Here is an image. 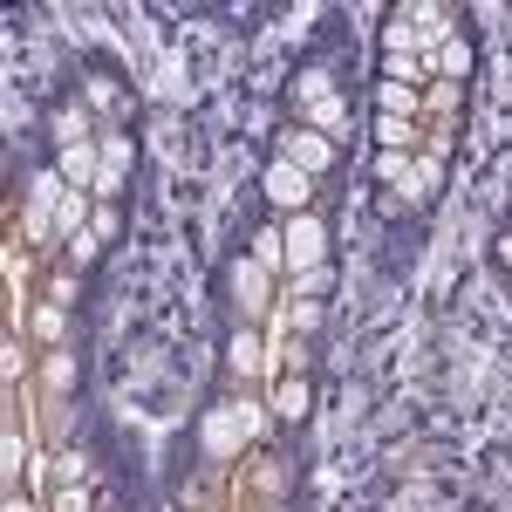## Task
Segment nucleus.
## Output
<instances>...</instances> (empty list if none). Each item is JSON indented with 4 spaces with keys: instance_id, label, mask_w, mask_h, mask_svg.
I'll use <instances>...</instances> for the list:
<instances>
[{
    "instance_id": "a211bd4d",
    "label": "nucleus",
    "mask_w": 512,
    "mask_h": 512,
    "mask_svg": "<svg viewBox=\"0 0 512 512\" xmlns=\"http://www.w3.org/2000/svg\"><path fill=\"white\" fill-rule=\"evenodd\" d=\"M410 171H417L410 151H376V185H396V192H403V185H410Z\"/></svg>"
},
{
    "instance_id": "c85d7f7f",
    "label": "nucleus",
    "mask_w": 512,
    "mask_h": 512,
    "mask_svg": "<svg viewBox=\"0 0 512 512\" xmlns=\"http://www.w3.org/2000/svg\"><path fill=\"white\" fill-rule=\"evenodd\" d=\"M96 253H103V239H96V233H76V239H69V260H76V267H89Z\"/></svg>"
},
{
    "instance_id": "72a5a7b5",
    "label": "nucleus",
    "mask_w": 512,
    "mask_h": 512,
    "mask_svg": "<svg viewBox=\"0 0 512 512\" xmlns=\"http://www.w3.org/2000/svg\"><path fill=\"white\" fill-rule=\"evenodd\" d=\"M0 512H35V506H28V499H21V492H7V506H0Z\"/></svg>"
},
{
    "instance_id": "4468645a",
    "label": "nucleus",
    "mask_w": 512,
    "mask_h": 512,
    "mask_svg": "<svg viewBox=\"0 0 512 512\" xmlns=\"http://www.w3.org/2000/svg\"><path fill=\"white\" fill-rule=\"evenodd\" d=\"M89 192H62V205H55V226H62V239H76V233H89Z\"/></svg>"
},
{
    "instance_id": "2eb2a0df",
    "label": "nucleus",
    "mask_w": 512,
    "mask_h": 512,
    "mask_svg": "<svg viewBox=\"0 0 512 512\" xmlns=\"http://www.w3.org/2000/svg\"><path fill=\"white\" fill-rule=\"evenodd\" d=\"M472 62H478V48H472V35H451L444 41V48H437V69H444V76H472Z\"/></svg>"
},
{
    "instance_id": "bb28decb",
    "label": "nucleus",
    "mask_w": 512,
    "mask_h": 512,
    "mask_svg": "<svg viewBox=\"0 0 512 512\" xmlns=\"http://www.w3.org/2000/svg\"><path fill=\"white\" fill-rule=\"evenodd\" d=\"M437 178H444V171H437V158H417V171H410V198H431Z\"/></svg>"
},
{
    "instance_id": "f03ea898",
    "label": "nucleus",
    "mask_w": 512,
    "mask_h": 512,
    "mask_svg": "<svg viewBox=\"0 0 512 512\" xmlns=\"http://www.w3.org/2000/svg\"><path fill=\"white\" fill-rule=\"evenodd\" d=\"M260 192H267V205L274 212H308V198H315V178L301 171V164H287V158H267V171H260Z\"/></svg>"
},
{
    "instance_id": "aec40b11",
    "label": "nucleus",
    "mask_w": 512,
    "mask_h": 512,
    "mask_svg": "<svg viewBox=\"0 0 512 512\" xmlns=\"http://www.w3.org/2000/svg\"><path fill=\"white\" fill-rule=\"evenodd\" d=\"M342 110H349V103H342V96H321V103H308V130H321V137H335V130H328V123H342Z\"/></svg>"
},
{
    "instance_id": "423d86ee",
    "label": "nucleus",
    "mask_w": 512,
    "mask_h": 512,
    "mask_svg": "<svg viewBox=\"0 0 512 512\" xmlns=\"http://www.w3.org/2000/svg\"><path fill=\"white\" fill-rule=\"evenodd\" d=\"M48 137H55V151H69V144H96L103 130L89 117V103H62V110H48Z\"/></svg>"
},
{
    "instance_id": "ddd939ff",
    "label": "nucleus",
    "mask_w": 512,
    "mask_h": 512,
    "mask_svg": "<svg viewBox=\"0 0 512 512\" xmlns=\"http://www.w3.org/2000/svg\"><path fill=\"white\" fill-rule=\"evenodd\" d=\"M376 117L417 123V89H403V82H376Z\"/></svg>"
},
{
    "instance_id": "39448f33",
    "label": "nucleus",
    "mask_w": 512,
    "mask_h": 512,
    "mask_svg": "<svg viewBox=\"0 0 512 512\" xmlns=\"http://www.w3.org/2000/svg\"><path fill=\"white\" fill-rule=\"evenodd\" d=\"M239 444H246V410L239 403H219L205 417V458H233Z\"/></svg>"
},
{
    "instance_id": "b1692460",
    "label": "nucleus",
    "mask_w": 512,
    "mask_h": 512,
    "mask_svg": "<svg viewBox=\"0 0 512 512\" xmlns=\"http://www.w3.org/2000/svg\"><path fill=\"white\" fill-rule=\"evenodd\" d=\"M294 96H301V103H321V96H335L328 69H301V76H294Z\"/></svg>"
},
{
    "instance_id": "473e14b6",
    "label": "nucleus",
    "mask_w": 512,
    "mask_h": 512,
    "mask_svg": "<svg viewBox=\"0 0 512 512\" xmlns=\"http://www.w3.org/2000/svg\"><path fill=\"white\" fill-rule=\"evenodd\" d=\"M492 253H499V267H506V274H512V233L499 239V246H492Z\"/></svg>"
},
{
    "instance_id": "20e7f679",
    "label": "nucleus",
    "mask_w": 512,
    "mask_h": 512,
    "mask_svg": "<svg viewBox=\"0 0 512 512\" xmlns=\"http://www.w3.org/2000/svg\"><path fill=\"white\" fill-rule=\"evenodd\" d=\"M267 267L260 260H233V308H239V321H260L267 315Z\"/></svg>"
},
{
    "instance_id": "f257e3e1",
    "label": "nucleus",
    "mask_w": 512,
    "mask_h": 512,
    "mask_svg": "<svg viewBox=\"0 0 512 512\" xmlns=\"http://www.w3.org/2000/svg\"><path fill=\"white\" fill-rule=\"evenodd\" d=\"M287 274H308V267H328V226H321V212H294L287 226Z\"/></svg>"
},
{
    "instance_id": "f8f14e48",
    "label": "nucleus",
    "mask_w": 512,
    "mask_h": 512,
    "mask_svg": "<svg viewBox=\"0 0 512 512\" xmlns=\"http://www.w3.org/2000/svg\"><path fill=\"white\" fill-rule=\"evenodd\" d=\"M246 260H260L267 274H287V239H280V226H260V233L246 239Z\"/></svg>"
},
{
    "instance_id": "412c9836",
    "label": "nucleus",
    "mask_w": 512,
    "mask_h": 512,
    "mask_svg": "<svg viewBox=\"0 0 512 512\" xmlns=\"http://www.w3.org/2000/svg\"><path fill=\"white\" fill-rule=\"evenodd\" d=\"M321 321H328V308H321V301H287V328H294V335H315Z\"/></svg>"
},
{
    "instance_id": "7ed1b4c3",
    "label": "nucleus",
    "mask_w": 512,
    "mask_h": 512,
    "mask_svg": "<svg viewBox=\"0 0 512 512\" xmlns=\"http://www.w3.org/2000/svg\"><path fill=\"white\" fill-rule=\"evenodd\" d=\"M280 158H287V164H301L308 178H321V171L335 164V137H321V130H308V123H294V130L280 137Z\"/></svg>"
},
{
    "instance_id": "c756f323",
    "label": "nucleus",
    "mask_w": 512,
    "mask_h": 512,
    "mask_svg": "<svg viewBox=\"0 0 512 512\" xmlns=\"http://www.w3.org/2000/svg\"><path fill=\"white\" fill-rule=\"evenodd\" d=\"M21 465H28V451H21V437H7V444H0V472H7V478H21Z\"/></svg>"
},
{
    "instance_id": "5701e85b",
    "label": "nucleus",
    "mask_w": 512,
    "mask_h": 512,
    "mask_svg": "<svg viewBox=\"0 0 512 512\" xmlns=\"http://www.w3.org/2000/svg\"><path fill=\"white\" fill-rule=\"evenodd\" d=\"M35 342H48V349H62V301H48V308H35Z\"/></svg>"
},
{
    "instance_id": "6ab92c4d",
    "label": "nucleus",
    "mask_w": 512,
    "mask_h": 512,
    "mask_svg": "<svg viewBox=\"0 0 512 512\" xmlns=\"http://www.w3.org/2000/svg\"><path fill=\"white\" fill-rule=\"evenodd\" d=\"M383 82H403V89H417V82H424V62H417V55H383Z\"/></svg>"
},
{
    "instance_id": "cd10ccee",
    "label": "nucleus",
    "mask_w": 512,
    "mask_h": 512,
    "mask_svg": "<svg viewBox=\"0 0 512 512\" xmlns=\"http://www.w3.org/2000/svg\"><path fill=\"white\" fill-rule=\"evenodd\" d=\"M55 512H89V485H55Z\"/></svg>"
},
{
    "instance_id": "0eeeda50",
    "label": "nucleus",
    "mask_w": 512,
    "mask_h": 512,
    "mask_svg": "<svg viewBox=\"0 0 512 512\" xmlns=\"http://www.w3.org/2000/svg\"><path fill=\"white\" fill-rule=\"evenodd\" d=\"M55 171H62L69 192H96V178H103V151H96V144H69V151H55Z\"/></svg>"
},
{
    "instance_id": "9d476101",
    "label": "nucleus",
    "mask_w": 512,
    "mask_h": 512,
    "mask_svg": "<svg viewBox=\"0 0 512 512\" xmlns=\"http://www.w3.org/2000/svg\"><path fill=\"white\" fill-rule=\"evenodd\" d=\"M41 383H48L55 396H69V390H76V383H82L76 349H48V355H41Z\"/></svg>"
},
{
    "instance_id": "4be33fe9",
    "label": "nucleus",
    "mask_w": 512,
    "mask_h": 512,
    "mask_svg": "<svg viewBox=\"0 0 512 512\" xmlns=\"http://www.w3.org/2000/svg\"><path fill=\"white\" fill-rule=\"evenodd\" d=\"M335 287V267H308V274H294V301H321Z\"/></svg>"
},
{
    "instance_id": "f3484780",
    "label": "nucleus",
    "mask_w": 512,
    "mask_h": 512,
    "mask_svg": "<svg viewBox=\"0 0 512 512\" xmlns=\"http://www.w3.org/2000/svg\"><path fill=\"white\" fill-rule=\"evenodd\" d=\"M369 137H376V151H410V144H417V123H403V117H376V130H369Z\"/></svg>"
},
{
    "instance_id": "a878e982",
    "label": "nucleus",
    "mask_w": 512,
    "mask_h": 512,
    "mask_svg": "<svg viewBox=\"0 0 512 512\" xmlns=\"http://www.w3.org/2000/svg\"><path fill=\"white\" fill-rule=\"evenodd\" d=\"M410 205H417L410 192H396V185H383V192H376V219H403Z\"/></svg>"
},
{
    "instance_id": "2f4dec72",
    "label": "nucleus",
    "mask_w": 512,
    "mask_h": 512,
    "mask_svg": "<svg viewBox=\"0 0 512 512\" xmlns=\"http://www.w3.org/2000/svg\"><path fill=\"white\" fill-rule=\"evenodd\" d=\"M89 233H96V239H117V212H110V205H96V219H89Z\"/></svg>"
},
{
    "instance_id": "1a4fd4ad",
    "label": "nucleus",
    "mask_w": 512,
    "mask_h": 512,
    "mask_svg": "<svg viewBox=\"0 0 512 512\" xmlns=\"http://www.w3.org/2000/svg\"><path fill=\"white\" fill-rule=\"evenodd\" d=\"M260 355H267V349H260V328H253V321H239L233 342H226V369H233L239 383H246V376L260 369Z\"/></svg>"
},
{
    "instance_id": "9b49d317",
    "label": "nucleus",
    "mask_w": 512,
    "mask_h": 512,
    "mask_svg": "<svg viewBox=\"0 0 512 512\" xmlns=\"http://www.w3.org/2000/svg\"><path fill=\"white\" fill-rule=\"evenodd\" d=\"M96 151H103V171H110V178H130V164H137V137H130V130H103Z\"/></svg>"
},
{
    "instance_id": "7c9ffc66",
    "label": "nucleus",
    "mask_w": 512,
    "mask_h": 512,
    "mask_svg": "<svg viewBox=\"0 0 512 512\" xmlns=\"http://www.w3.org/2000/svg\"><path fill=\"white\" fill-rule=\"evenodd\" d=\"M55 485H82V458H76V451H62V465H55Z\"/></svg>"
},
{
    "instance_id": "dca6fc26",
    "label": "nucleus",
    "mask_w": 512,
    "mask_h": 512,
    "mask_svg": "<svg viewBox=\"0 0 512 512\" xmlns=\"http://www.w3.org/2000/svg\"><path fill=\"white\" fill-rule=\"evenodd\" d=\"M82 103H89V110H130L123 82H110V76H82Z\"/></svg>"
},
{
    "instance_id": "393cba45",
    "label": "nucleus",
    "mask_w": 512,
    "mask_h": 512,
    "mask_svg": "<svg viewBox=\"0 0 512 512\" xmlns=\"http://www.w3.org/2000/svg\"><path fill=\"white\" fill-rule=\"evenodd\" d=\"M21 226H28V239L62 233V226H55V205H35V198H28V219H21Z\"/></svg>"
},
{
    "instance_id": "6e6552de",
    "label": "nucleus",
    "mask_w": 512,
    "mask_h": 512,
    "mask_svg": "<svg viewBox=\"0 0 512 512\" xmlns=\"http://www.w3.org/2000/svg\"><path fill=\"white\" fill-rule=\"evenodd\" d=\"M308 410H315V383H308V376H280V383H274V417L301 424Z\"/></svg>"
}]
</instances>
